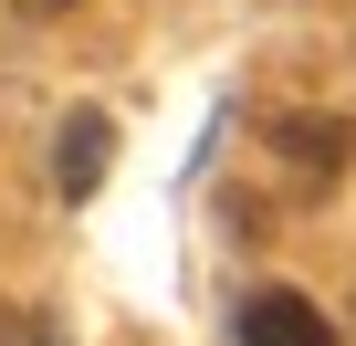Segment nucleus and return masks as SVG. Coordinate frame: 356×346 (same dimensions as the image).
Returning <instances> with one entry per match:
<instances>
[{
	"label": "nucleus",
	"mask_w": 356,
	"mask_h": 346,
	"mask_svg": "<svg viewBox=\"0 0 356 346\" xmlns=\"http://www.w3.org/2000/svg\"><path fill=\"white\" fill-rule=\"evenodd\" d=\"M241 346H335V325L293 283H262V294H241Z\"/></svg>",
	"instance_id": "nucleus-1"
},
{
	"label": "nucleus",
	"mask_w": 356,
	"mask_h": 346,
	"mask_svg": "<svg viewBox=\"0 0 356 346\" xmlns=\"http://www.w3.org/2000/svg\"><path fill=\"white\" fill-rule=\"evenodd\" d=\"M105 157H115V126L84 105V116H63V136H53V179H63V200H95L105 189Z\"/></svg>",
	"instance_id": "nucleus-2"
},
{
	"label": "nucleus",
	"mask_w": 356,
	"mask_h": 346,
	"mask_svg": "<svg viewBox=\"0 0 356 346\" xmlns=\"http://www.w3.org/2000/svg\"><path fill=\"white\" fill-rule=\"evenodd\" d=\"M273 147L293 168H346V126H314V116H273Z\"/></svg>",
	"instance_id": "nucleus-3"
},
{
	"label": "nucleus",
	"mask_w": 356,
	"mask_h": 346,
	"mask_svg": "<svg viewBox=\"0 0 356 346\" xmlns=\"http://www.w3.org/2000/svg\"><path fill=\"white\" fill-rule=\"evenodd\" d=\"M0 346H53V325L42 315H0Z\"/></svg>",
	"instance_id": "nucleus-4"
},
{
	"label": "nucleus",
	"mask_w": 356,
	"mask_h": 346,
	"mask_svg": "<svg viewBox=\"0 0 356 346\" xmlns=\"http://www.w3.org/2000/svg\"><path fill=\"white\" fill-rule=\"evenodd\" d=\"M22 11H74V0H22Z\"/></svg>",
	"instance_id": "nucleus-5"
}]
</instances>
